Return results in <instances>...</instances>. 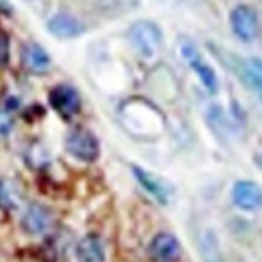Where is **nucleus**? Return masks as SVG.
I'll return each instance as SVG.
<instances>
[{
	"instance_id": "obj_13",
	"label": "nucleus",
	"mask_w": 262,
	"mask_h": 262,
	"mask_svg": "<svg viewBox=\"0 0 262 262\" xmlns=\"http://www.w3.org/2000/svg\"><path fill=\"white\" fill-rule=\"evenodd\" d=\"M23 63L29 67L33 73H47L51 69V57L40 45L29 42L25 47V51H23Z\"/></svg>"
},
{
	"instance_id": "obj_16",
	"label": "nucleus",
	"mask_w": 262,
	"mask_h": 262,
	"mask_svg": "<svg viewBox=\"0 0 262 262\" xmlns=\"http://www.w3.org/2000/svg\"><path fill=\"white\" fill-rule=\"evenodd\" d=\"M256 162H258V165L262 167V156H258V160H256Z\"/></svg>"
},
{
	"instance_id": "obj_11",
	"label": "nucleus",
	"mask_w": 262,
	"mask_h": 262,
	"mask_svg": "<svg viewBox=\"0 0 262 262\" xmlns=\"http://www.w3.org/2000/svg\"><path fill=\"white\" fill-rule=\"evenodd\" d=\"M238 77L246 83V87L262 99V59H246L236 67Z\"/></svg>"
},
{
	"instance_id": "obj_1",
	"label": "nucleus",
	"mask_w": 262,
	"mask_h": 262,
	"mask_svg": "<svg viewBox=\"0 0 262 262\" xmlns=\"http://www.w3.org/2000/svg\"><path fill=\"white\" fill-rule=\"evenodd\" d=\"M127 38H129L133 51L143 57V59H154L160 49H162V40L164 34L162 29L151 23V20H139L135 25H131V29L127 31Z\"/></svg>"
},
{
	"instance_id": "obj_4",
	"label": "nucleus",
	"mask_w": 262,
	"mask_h": 262,
	"mask_svg": "<svg viewBox=\"0 0 262 262\" xmlns=\"http://www.w3.org/2000/svg\"><path fill=\"white\" fill-rule=\"evenodd\" d=\"M230 27H232V33L236 34L240 40L250 42L258 33V14H256V10L248 4H238L230 12Z\"/></svg>"
},
{
	"instance_id": "obj_12",
	"label": "nucleus",
	"mask_w": 262,
	"mask_h": 262,
	"mask_svg": "<svg viewBox=\"0 0 262 262\" xmlns=\"http://www.w3.org/2000/svg\"><path fill=\"white\" fill-rule=\"evenodd\" d=\"M75 256L79 262H105V246L95 234H87L79 240L75 248Z\"/></svg>"
},
{
	"instance_id": "obj_6",
	"label": "nucleus",
	"mask_w": 262,
	"mask_h": 262,
	"mask_svg": "<svg viewBox=\"0 0 262 262\" xmlns=\"http://www.w3.org/2000/svg\"><path fill=\"white\" fill-rule=\"evenodd\" d=\"M232 202L240 210L254 212L262 206V188L256 182L250 180H240L232 188Z\"/></svg>"
},
{
	"instance_id": "obj_8",
	"label": "nucleus",
	"mask_w": 262,
	"mask_h": 262,
	"mask_svg": "<svg viewBox=\"0 0 262 262\" xmlns=\"http://www.w3.org/2000/svg\"><path fill=\"white\" fill-rule=\"evenodd\" d=\"M47 29L57 38H75V36L85 33L83 23L79 18H75L73 14H67V12H59V14L51 16L47 23Z\"/></svg>"
},
{
	"instance_id": "obj_2",
	"label": "nucleus",
	"mask_w": 262,
	"mask_h": 262,
	"mask_svg": "<svg viewBox=\"0 0 262 262\" xmlns=\"http://www.w3.org/2000/svg\"><path fill=\"white\" fill-rule=\"evenodd\" d=\"M65 147L73 158H77L79 162H85V164L97 162L99 151H101L95 133L85 129V127H75L73 131H69L65 139Z\"/></svg>"
},
{
	"instance_id": "obj_5",
	"label": "nucleus",
	"mask_w": 262,
	"mask_h": 262,
	"mask_svg": "<svg viewBox=\"0 0 262 262\" xmlns=\"http://www.w3.org/2000/svg\"><path fill=\"white\" fill-rule=\"evenodd\" d=\"M49 103L67 121L73 119L81 111V95L71 85H57V87H53L51 93H49Z\"/></svg>"
},
{
	"instance_id": "obj_7",
	"label": "nucleus",
	"mask_w": 262,
	"mask_h": 262,
	"mask_svg": "<svg viewBox=\"0 0 262 262\" xmlns=\"http://www.w3.org/2000/svg\"><path fill=\"white\" fill-rule=\"evenodd\" d=\"M180 242L173 234L162 232L149 242V256L156 262H176L180 258Z\"/></svg>"
},
{
	"instance_id": "obj_9",
	"label": "nucleus",
	"mask_w": 262,
	"mask_h": 262,
	"mask_svg": "<svg viewBox=\"0 0 262 262\" xmlns=\"http://www.w3.org/2000/svg\"><path fill=\"white\" fill-rule=\"evenodd\" d=\"M53 226V212L47 206L31 204L23 216V228L29 234H42Z\"/></svg>"
},
{
	"instance_id": "obj_10",
	"label": "nucleus",
	"mask_w": 262,
	"mask_h": 262,
	"mask_svg": "<svg viewBox=\"0 0 262 262\" xmlns=\"http://www.w3.org/2000/svg\"><path fill=\"white\" fill-rule=\"evenodd\" d=\"M133 176H135V180L139 182V186H141L147 194H151L158 202L165 204V202L169 200L171 188L165 184L162 178H158V176H154V173H149V171H145V169H141V167H137V165H133Z\"/></svg>"
},
{
	"instance_id": "obj_15",
	"label": "nucleus",
	"mask_w": 262,
	"mask_h": 262,
	"mask_svg": "<svg viewBox=\"0 0 262 262\" xmlns=\"http://www.w3.org/2000/svg\"><path fill=\"white\" fill-rule=\"evenodd\" d=\"M0 12H2V14H12V6H10V2L0 0Z\"/></svg>"
},
{
	"instance_id": "obj_3",
	"label": "nucleus",
	"mask_w": 262,
	"mask_h": 262,
	"mask_svg": "<svg viewBox=\"0 0 262 262\" xmlns=\"http://www.w3.org/2000/svg\"><path fill=\"white\" fill-rule=\"evenodd\" d=\"M180 53H182V59L198 75V79L202 81V85L206 87V91L208 93H216L218 91V77H216L214 69L206 63V59L202 57V53L198 51L196 45H192L190 40H182Z\"/></svg>"
},
{
	"instance_id": "obj_14",
	"label": "nucleus",
	"mask_w": 262,
	"mask_h": 262,
	"mask_svg": "<svg viewBox=\"0 0 262 262\" xmlns=\"http://www.w3.org/2000/svg\"><path fill=\"white\" fill-rule=\"evenodd\" d=\"M10 59V45H8V36L0 33V67H4Z\"/></svg>"
}]
</instances>
